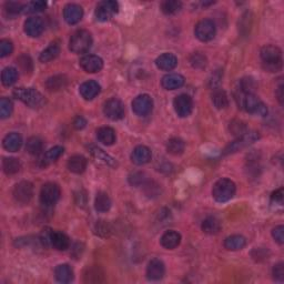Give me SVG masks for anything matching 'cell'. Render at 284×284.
<instances>
[{
  "mask_svg": "<svg viewBox=\"0 0 284 284\" xmlns=\"http://www.w3.org/2000/svg\"><path fill=\"white\" fill-rule=\"evenodd\" d=\"M17 64L19 65V68L24 72H31L32 71V60L31 58L27 55H22L17 59Z\"/></svg>",
  "mask_w": 284,
  "mask_h": 284,
  "instance_id": "45",
  "label": "cell"
},
{
  "mask_svg": "<svg viewBox=\"0 0 284 284\" xmlns=\"http://www.w3.org/2000/svg\"><path fill=\"white\" fill-rule=\"evenodd\" d=\"M212 103L214 104L216 109H224L229 106V99L225 91L220 89V88H215L212 93Z\"/></svg>",
  "mask_w": 284,
  "mask_h": 284,
  "instance_id": "32",
  "label": "cell"
},
{
  "mask_svg": "<svg viewBox=\"0 0 284 284\" xmlns=\"http://www.w3.org/2000/svg\"><path fill=\"white\" fill-rule=\"evenodd\" d=\"M91 46H93V36L88 30H77L71 36L69 41V49L77 55L89 51Z\"/></svg>",
  "mask_w": 284,
  "mask_h": 284,
  "instance_id": "5",
  "label": "cell"
},
{
  "mask_svg": "<svg viewBox=\"0 0 284 284\" xmlns=\"http://www.w3.org/2000/svg\"><path fill=\"white\" fill-rule=\"evenodd\" d=\"M207 57L201 52H194L190 57V64L195 69H203L207 67Z\"/></svg>",
  "mask_w": 284,
  "mask_h": 284,
  "instance_id": "44",
  "label": "cell"
},
{
  "mask_svg": "<svg viewBox=\"0 0 284 284\" xmlns=\"http://www.w3.org/2000/svg\"><path fill=\"white\" fill-rule=\"evenodd\" d=\"M12 110H14V104H12L11 100L8 98H1L0 100V117H1V119L10 117Z\"/></svg>",
  "mask_w": 284,
  "mask_h": 284,
  "instance_id": "43",
  "label": "cell"
},
{
  "mask_svg": "<svg viewBox=\"0 0 284 284\" xmlns=\"http://www.w3.org/2000/svg\"><path fill=\"white\" fill-rule=\"evenodd\" d=\"M14 97L30 108H40L46 102L44 95L33 88H17L14 90Z\"/></svg>",
  "mask_w": 284,
  "mask_h": 284,
  "instance_id": "4",
  "label": "cell"
},
{
  "mask_svg": "<svg viewBox=\"0 0 284 284\" xmlns=\"http://www.w3.org/2000/svg\"><path fill=\"white\" fill-rule=\"evenodd\" d=\"M173 107L177 115L180 118H187L191 115L193 110V101L192 98L188 95H180L175 97L173 100Z\"/></svg>",
  "mask_w": 284,
  "mask_h": 284,
  "instance_id": "13",
  "label": "cell"
},
{
  "mask_svg": "<svg viewBox=\"0 0 284 284\" xmlns=\"http://www.w3.org/2000/svg\"><path fill=\"white\" fill-rule=\"evenodd\" d=\"M99 142L104 145H112L116 142V132L110 127H101L97 130Z\"/></svg>",
  "mask_w": 284,
  "mask_h": 284,
  "instance_id": "29",
  "label": "cell"
},
{
  "mask_svg": "<svg viewBox=\"0 0 284 284\" xmlns=\"http://www.w3.org/2000/svg\"><path fill=\"white\" fill-rule=\"evenodd\" d=\"M47 8V2L43 1V0H38V1H31L24 5L23 12L26 14H36V12H41Z\"/></svg>",
  "mask_w": 284,
  "mask_h": 284,
  "instance_id": "42",
  "label": "cell"
},
{
  "mask_svg": "<svg viewBox=\"0 0 284 284\" xmlns=\"http://www.w3.org/2000/svg\"><path fill=\"white\" fill-rule=\"evenodd\" d=\"M67 166H68L70 172L80 174L85 172V170L87 169V159L80 156V154H76V156H72L69 159Z\"/></svg>",
  "mask_w": 284,
  "mask_h": 284,
  "instance_id": "25",
  "label": "cell"
},
{
  "mask_svg": "<svg viewBox=\"0 0 284 284\" xmlns=\"http://www.w3.org/2000/svg\"><path fill=\"white\" fill-rule=\"evenodd\" d=\"M45 30V23L40 17H30L24 23V32L29 37L36 38L39 37Z\"/></svg>",
  "mask_w": 284,
  "mask_h": 284,
  "instance_id": "14",
  "label": "cell"
},
{
  "mask_svg": "<svg viewBox=\"0 0 284 284\" xmlns=\"http://www.w3.org/2000/svg\"><path fill=\"white\" fill-rule=\"evenodd\" d=\"M182 2L178 0H166L161 3V10L166 15H174L181 10Z\"/></svg>",
  "mask_w": 284,
  "mask_h": 284,
  "instance_id": "41",
  "label": "cell"
},
{
  "mask_svg": "<svg viewBox=\"0 0 284 284\" xmlns=\"http://www.w3.org/2000/svg\"><path fill=\"white\" fill-rule=\"evenodd\" d=\"M230 124H231V126H230V130H231V132L235 136L241 137V136H243L244 133H246V127L243 123L240 122V121H235V122H232Z\"/></svg>",
  "mask_w": 284,
  "mask_h": 284,
  "instance_id": "49",
  "label": "cell"
},
{
  "mask_svg": "<svg viewBox=\"0 0 284 284\" xmlns=\"http://www.w3.org/2000/svg\"><path fill=\"white\" fill-rule=\"evenodd\" d=\"M20 162L16 158H5L2 161V170L8 175L16 174L20 170Z\"/></svg>",
  "mask_w": 284,
  "mask_h": 284,
  "instance_id": "39",
  "label": "cell"
},
{
  "mask_svg": "<svg viewBox=\"0 0 284 284\" xmlns=\"http://www.w3.org/2000/svg\"><path fill=\"white\" fill-rule=\"evenodd\" d=\"M104 278L103 271L97 265H93L87 268L83 273V280L86 283H99L102 282Z\"/></svg>",
  "mask_w": 284,
  "mask_h": 284,
  "instance_id": "27",
  "label": "cell"
},
{
  "mask_svg": "<svg viewBox=\"0 0 284 284\" xmlns=\"http://www.w3.org/2000/svg\"><path fill=\"white\" fill-rule=\"evenodd\" d=\"M282 91H283V86L281 85L278 88V97H279L280 103H283V94H282Z\"/></svg>",
  "mask_w": 284,
  "mask_h": 284,
  "instance_id": "55",
  "label": "cell"
},
{
  "mask_svg": "<svg viewBox=\"0 0 284 284\" xmlns=\"http://www.w3.org/2000/svg\"><path fill=\"white\" fill-rule=\"evenodd\" d=\"M60 53V46L58 43H51L50 44L47 48H46L43 52L40 53L39 56V60L41 62H49L53 59H56V58L59 56Z\"/></svg>",
  "mask_w": 284,
  "mask_h": 284,
  "instance_id": "30",
  "label": "cell"
},
{
  "mask_svg": "<svg viewBox=\"0 0 284 284\" xmlns=\"http://www.w3.org/2000/svg\"><path fill=\"white\" fill-rule=\"evenodd\" d=\"M61 195L60 188L53 182H48L40 190V202L45 207H53L59 201Z\"/></svg>",
  "mask_w": 284,
  "mask_h": 284,
  "instance_id": "6",
  "label": "cell"
},
{
  "mask_svg": "<svg viewBox=\"0 0 284 284\" xmlns=\"http://www.w3.org/2000/svg\"><path fill=\"white\" fill-rule=\"evenodd\" d=\"M283 195H284L283 188H280V189L275 190L272 193V195H271V201L275 204H279V206H282L283 204Z\"/></svg>",
  "mask_w": 284,
  "mask_h": 284,
  "instance_id": "53",
  "label": "cell"
},
{
  "mask_svg": "<svg viewBox=\"0 0 284 284\" xmlns=\"http://www.w3.org/2000/svg\"><path fill=\"white\" fill-rule=\"evenodd\" d=\"M237 191L236 183L227 178H222L213 186L212 195L215 201L227 202L235 197Z\"/></svg>",
  "mask_w": 284,
  "mask_h": 284,
  "instance_id": "3",
  "label": "cell"
},
{
  "mask_svg": "<svg viewBox=\"0 0 284 284\" xmlns=\"http://www.w3.org/2000/svg\"><path fill=\"white\" fill-rule=\"evenodd\" d=\"M161 85L166 90H175L185 85V78L179 73H169L162 78Z\"/></svg>",
  "mask_w": 284,
  "mask_h": 284,
  "instance_id": "21",
  "label": "cell"
},
{
  "mask_svg": "<svg viewBox=\"0 0 284 284\" xmlns=\"http://www.w3.org/2000/svg\"><path fill=\"white\" fill-rule=\"evenodd\" d=\"M153 109V100L149 95H140L132 101V110L137 116L145 117Z\"/></svg>",
  "mask_w": 284,
  "mask_h": 284,
  "instance_id": "11",
  "label": "cell"
},
{
  "mask_svg": "<svg viewBox=\"0 0 284 284\" xmlns=\"http://www.w3.org/2000/svg\"><path fill=\"white\" fill-rule=\"evenodd\" d=\"M166 266L165 263L159 259H153L147 266V278L151 281H159L165 277Z\"/></svg>",
  "mask_w": 284,
  "mask_h": 284,
  "instance_id": "16",
  "label": "cell"
},
{
  "mask_svg": "<svg viewBox=\"0 0 284 284\" xmlns=\"http://www.w3.org/2000/svg\"><path fill=\"white\" fill-rule=\"evenodd\" d=\"M95 235H98L99 237H107L110 236L111 228L109 223H107L106 221H99V222L95 224Z\"/></svg>",
  "mask_w": 284,
  "mask_h": 284,
  "instance_id": "46",
  "label": "cell"
},
{
  "mask_svg": "<svg viewBox=\"0 0 284 284\" xmlns=\"http://www.w3.org/2000/svg\"><path fill=\"white\" fill-rule=\"evenodd\" d=\"M161 245L164 246L166 250H173L179 246L181 242V236L180 233H178L177 231H173V230H169L164 233V236L161 237Z\"/></svg>",
  "mask_w": 284,
  "mask_h": 284,
  "instance_id": "20",
  "label": "cell"
},
{
  "mask_svg": "<svg viewBox=\"0 0 284 284\" xmlns=\"http://www.w3.org/2000/svg\"><path fill=\"white\" fill-rule=\"evenodd\" d=\"M119 10V5L114 0H104V1L99 2L95 7V16L98 22H108L114 17Z\"/></svg>",
  "mask_w": 284,
  "mask_h": 284,
  "instance_id": "8",
  "label": "cell"
},
{
  "mask_svg": "<svg viewBox=\"0 0 284 284\" xmlns=\"http://www.w3.org/2000/svg\"><path fill=\"white\" fill-rule=\"evenodd\" d=\"M103 114L107 118L110 120H120L123 118L124 116V107L123 103L120 101L119 99L112 98L104 103L103 106Z\"/></svg>",
  "mask_w": 284,
  "mask_h": 284,
  "instance_id": "12",
  "label": "cell"
},
{
  "mask_svg": "<svg viewBox=\"0 0 284 284\" xmlns=\"http://www.w3.org/2000/svg\"><path fill=\"white\" fill-rule=\"evenodd\" d=\"M83 17V9L81 6L77 3H68L64 8V18L67 24H78Z\"/></svg>",
  "mask_w": 284,
  "mask_h": 284,
  "instance_id": "15",
  "label": "cell"
},
{
  "mask_svg": "<svg viewBox=\"0 0 284 284\" xmlns=\"http://www.w3.org/2000/svg\"><path fill=\"white\" fill-rule=\"evenodd\" d=\"M235 97L239 108L249 112V114L259 115L261 117L268 115V108L254 94H246L237 88Z\"/></svg>",
  "mask_w": 284,
  "mask_h": 284,
  "instance_id": "1",
  "label": "cell"
},
{
  "mask_svg": "<svg viewBox=\"0 0 284 284\" xmlns=\"http://www.w3.org/2000/svg\"><path fill=\"white\" fill-rule=\"evenodd\" d=\"M52 230L50 228H45L40 233V242L44 246H51V236Z\"/></svg>",
  "mask_w": 284,
  "mask_h": 284,
  "instance_id": "50",
  "label": "cell"
},
{
  "mask_svg": "<svg viewBox=\"0 0 284 284\" xmlns=\"http://www.w3.org/2000/svg\"><path fill=\"white\" fill-rule=\"evenodd\" d=\"M23 9H24V5L20 2L10 1V2H7L5 5V11L9 16L18 15L19 12H23Z\"/></svg>",
  "mask_w": 284,
  "mask_h": 284,
  "instance_id": "47",
  "label": "cell"
},
{
  "mask_svg": "<svg viewBox=\"0 0 284 284\" xmlns=\"http://www.w3.org/2000/svg\"><path fill=\"white\" fill-rule=\"evenodd\" d=\"M89 151H90L91 154H93L94 158L97 159L98 161L102 162L103 165L112 166V168H116V166H118V165H117V161L115 160L114 158H112L111 156H109L108 153L104 152L102 149L95 147V145H90Z\"/></svg>",
  "mask_w": 284,
  "mask_h": 284,
  "instance_id": "26",
  "label": "cell"
},
{
  "mask_svg": "<svg viewBox=\"0 0 284 284\" xmlns=\"http://www.w3.org/2000/svg\"><path fill=\"white\" fill-rule=\"evenodd\" d=\"M12 195L14 199L18 203L26 204L30 202V200L33 197V186L31 182L29 181H22L17 183L12 191Z\"/></svg>",
  "mask_w": 284,
  "mask_h": 284,
  "instance_id": "10",
  "label": "cell"
},
{
  "mask_svg": "<svg viewBox=\"0 0 284 284\" xmlns=\"http://www.w3.org/2000/svg\"><path fill=\"white\" fill-rule=\"evenodd\" d=\"M64 151H65V149L60 147V145H56V147L48 150L43 158V165L48 166V165L53 164V162H56L58 159L64 154Z\"/></svg>",
  "mask_w": 284,
  "mask_h": 284,
  "instance_id": "37",
  "label": "cell"
},
{
  "mask_svg": "<svg viewBox=\"0 0 284 284\" xmlns=\"http://www.w3.org/2000/svg\"><path fill=\"white\" fill-rule=\"evenodd\" d=\"M95 208L98 212H107L111 208V200L106 192H99L95 200Z\"/></svg>",
  "mask_w": 284,
  "mask_h": 284,
  "instance_id": "34",
  "label": "cell"
},
{
  "mask_svg": "<svg viewBox=\"0 0 284 284\" xmlns=\"http://www.w3.org/2000/svg\"><path fill=\"white\" fill-rule=\"evenodd\" d=\"M272 237L279 244L282 245L284 243V228H283V225H278V227H275L272 230Z\"/></svg>",
  "mask_w": 284,
  "mask_h": 284,
  "instance_id": "52",
  "label": "cell"
},
{
  "mask_svg": "<svg viewBox=\"0 0 284 284\" xmlns=\"http://www.w3.org/2000/svg\"><path fill=\"white\" fill-rule=\"evenodd\" d=\"M26 150L32 156H38L44 150V142L38 137H31L27 140Z\"/></svg>",
  "mask_w": 284,
  "mask_h": 284,
  "instance_id": "36",
  "label": "cell"
},
{
  "mask_svg": "<svg viewBox=\"0 0 284 284\" xmlns=\"http://www.w3.org/2000/svg\"><path fill=\"white\" fill-rule=\"evenodd\" d=\"M246 244L245 237L242 236H231L224 240V248L229 251H237L242 250Z\"/></svg>",
  "mask_w": 284,
  "mask_h": 284,
  "instance_id": "31",
  "label": "cell"
},
{
  "mask_svg": "<svg viewBox=\"0 0 284 284\" xmlns=\"http://www.w3.org/2000/svg\"><path fill=\"white\" fill-rule=\"evenodd\" d=\"M87 126V120L81 116H78L73 120V127L77 129V130H81Z\"/></svg>",
  "mask_w": 284,
  "mask_h": 284,
  "instance_id": "54",
  "label": "cell"
},
{
  "mask_svg": "<svg viewBox=\"0 0 284 284\" xmlns=\"http://www.w3.org/2000/svg\"><path fill=\"white\" fill-rule=\"evenodd\" d=\"M216 27L215 24L213 23L211 19H203L199 22L194 29V35L197 38L202 41V43H207L210 41L215 37Z\"/></svg>",
  "mask_w": 284,
  "mask_h": 284,
  "instance_id": "9",
  "label": "cell"
},
{
  "mask_svg": "<svg viewBox=\"0 0 284 284\" xmlns=\"http://www.w3.org/2000/svg\"><path fill=\"white\" fill-rule=\"evenodd\" d=\"M55 277L58 282L70 283L73 280V270L69 264H59L55 270Z\"/></svg>",
  "mask_w": 284,
  "mask_h": 284,
  "instance_id": "28",
  "label": "cell"
},
{
  "mask_svg": "<svg viewBox=\"0 0 284 284\" xmlns=\"http://www.w3.org/2000/svg\"><path fill=\"white\" fill-rule=\"evenodd\" d=\"M80 67L86 72L95 73L103 68V60L95 55H88L80 60Z\"/></svg>",
  "mask_w": 284,
  "mask_h": 284,
  "instance_id": "17",
  "label": "cell"
},
{
  "mask_svg": "<svg viewBox=\"0 0 284 284\" xmlns=\"http://www.w3.org/2000/svg\"><path fill=\"white\" fill-rule=\"evenodd\" d=\"M51 246L58 251H65L69 249L70 246V239L69 237L64 232L53 231L51 236Z\"/></svg>",
  "mask_w": 284,
  "mask_h": 284,
  "instance_id": "24",
  "label": "cell"
},
{
  "mask_svg": "<svg viewBox=\"0 0 284 284\" xmlns=\"http://www.w3.org/2000/svg\"><path fill=\"white\" fill-rule=\"evenodd\" d=\"M259 138H260V135L258 132H246L243 136L237 137V139L231 142L227 148L224 149V154H230V153H236L237 151H241L244 148L249 147L252 143H254Z\"/></svg>",
  "mask_w": 284,
  "mask_h": 284,
  "instance_id": "7",
  "label": "cell"
},
{
  "mask_svg": "<svg viewBox=\"0 0 284 284\" xmlns=\"http://www.w3.org/2000/svg\"><path fill=\"white\" fill-rule=\"evenodd\" d=\"M260 57L263 68L269 72H278L283 67L282 50L277 46H264L261 49Z\"/></svg>",
  "mask_w": 284,
  "mask_h": 284,
  "instance_id": "2",
  "label": "cell"
},
{
  "mask_svg": "<svg viewBox=\"0 0 284 284\" xmlns=\"http://www.w3.org/2000/svg\"><path fill=\"white\" fill-rule=\"evenodd\" d=\"M272 274H273V278H274L275 281L283 282V280H284V265H283L282 262H280V263H278V264H275L273 266Z\"/></svg>",
  "mask_w": 284,
  "mask_h": 284,
  "instance_id": "51",
  "label": "cell"
},
{
  "mask_svg": "<svg viewBox=\"0 0 284 284\" xmlns=\"http://www.w3.org/2000/svg\"><path fill=\"white\" fill-rule=\"evenodd\" d=\"M12 50H14V45H12L10 40L2 39L0 41V57L5 58L11 55Z\"/></svg>",
  "mask_w": 284,
  "mask_h": 284,
  "instance_id": "48",
  "label": "cell"
},
{
  "mask_svg": "<svg viewBox=\"0 0 284 284\" xmlns=\"http://www.w3.org/2000/svg\"><path fill=\"white\" fill-rule=\"evenodd\" d=\"M3 148L9 152H17L23 145V138L19 133L11 132L5 137L2 141Z\"/></svg>",
  "mask_w": 284,
  "mask_h": 284,
  "instance_id": "23",
  "label": "cell"
},
{
  "mask_svg": "<svg viewBox=\"0 0 284 284\" xmlns=\"http://www.w3.org/2000/svg\"><path fill=\"white\" fill-rule=\"evenodd\" d=\"M101 87L99 83L95 80H89L83 82L79 88V93H80L81 97L85 100H93L100 94Z\"/></svg>",
  "mask_w": 284,
  "mask_h": 284,
  "instance_id": "19",
  "label": "cell"
},
{
  "mask_svg": "<svg viewBox=\"0 0 284 284\" xmlns=\"http://www.w3.org/2000/svg\"><path fill=\"white\" fill-rule=\"evenodd\" d=\"M201 229L207 235H216L221 230V223L214 216H208L207 219L203 220Z\"/></svg>",
  "mask_w": 284,
  "mask_h": 284,
  "instance_id": "33",
  "label": "cell"
},
{
  "mask_svg": "<svg viewBox=\"0 0 284 284\" xmlns=\"http://www.w3.org/2000/svg\"><path fill=\"white\" fill-rule=\"evenodd\" d=\"M185 141L179 139V138H172V139L166 142V150H168L170 154H173V156H180L185 151Z\"/></svg>",
  "mask_w": 284,
  "mask_h": 284,
  "instance_id": "35",
  "label": "cell"
},
{
  "mask_svg": "<svg viewBox=\"0 0 284 284\" xmlns=\"http://www.w3.org/2000/svg\"><path fill=\"white\" fill-rule=\"evenodd\" d=\"M67 78L65 76H61V74H58V76L50 77L47 82H46V87L49 91H58L65 88L67 86Z\"/></svg>",
  "mask_w": 284,
  "mask_h": 284,
  "instance_id": "38",
  "label": "cell"
},
{
  "mask_svg": "<svg viewBox=\"0 0 284 284\" xmlns=\"http://www.w3.org/2000/svg\"><path fill=\"white\" fill-rule=\"evenodd\" d=\"M178 65V58L173 53H164L156 59V66L160 70L171 71Z\"/></svg>",
  "mask_w": 284,
  "mask_h": 284,
  "instance_id": "22",
  "label": "cell"
},
{
  "mask_svg": "<svg viewBox=\"0 0 284 284\" xmlns=\"http://www.w3.org/2000/svg\"><path fill=\"white\" fill-rule=\"evenodd\" d=\"M17 80H18V71H17V69L12 68V67H8V68L2 70L1 81L3 86L10 87L16 83Z\"/></svg>",
  "mask_w": 284,
  "mask_h": 284,
  "instance_id": "40",
  "label": "cell"
},
{
  "mask_svg": "<svg viewBox=\"0 0 284 284\" xmlns=\"http://www.w3.org/2000/svg\"><path fill=\"white\" fill-rule=\"evenodd\" d=\"M152 158L151 150L145 145H138L131 153V160L137 166H142L150 162Z\"/></svg>",
  "mask_w": 284,
  "mask_h": 284,
  "instance_id": "18",
  "label": "cell"
}]
</instances>
